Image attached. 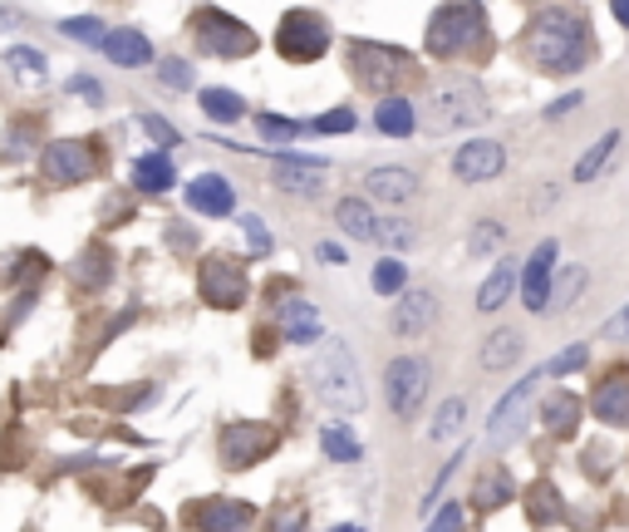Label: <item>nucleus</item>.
I'll return each instance as SVG.
<instances>
[{
	"mask_svg": "<svg viewBox=\"0 0 629 532\" xmlns=\"http://www.w3.org/2000/svg\"><path fill=\"white\" fill-rule=\"evenodd\" d=\"M526 60L541 74H556V79L586 70V60H590L586 10H566V6L536 10L531 26H526Z\"/></svg>",
	"mask_w": 629,
	"mask_h": 532,
	"instance_id": "obj_1",
	"label": "nucleus"
},
{
	"mask_svg": "<svg viewBox=\"0 0 629 532\" xmlns=\"http://www.w3.org/2000/svg\"><path fill=\"white\" fill-rule=\"evenodd\" d=\"M491 114L487 89L473 74H453L443 84L428 89V129L433 133H453V129H473Z\"/></svg>",
	"mask_w": 629,
	"mask_h": 532,
	"instance_id": "obj_2",
	"label": "nucleus"
},
{
	"mask_svg": "<svg viewBox=\"0 0 629 532\" xmlns=\"http://www.w3.org/2000/svg\"><path fill=\"white\" fill-rule=\"evenodd\" d=\"M311 380H315V394L329 404V410H359L364 404V384H359V365L345 350V341H329L325 350L315 355L311 365Z\"/></svg>",
	"mask_w": 629,
	"mask_h": 532,
	"instance_id": "obj_3",
	"label": "nucleus"
},
{
	"mask_svg": "<svg viewBox=\"0 0 629 532\" xmlns=\"http://www.w3.org/2000/svg\"><path fill=\"white\" fill-rule=\"evenodd\" d=\"M349 70L364 89H374L379 99H388V89L414 79V54H404L398 44H374V40H354L349 44Z\"/></svg>",
	"mask_w": 629,
	"mask_h": 532,
	"instance_id": "obj_4",
	"label": "nucleus"
},
{
	"mask_svg": "<svg viewBox=\"0 0 629 532\" xmlns=\"http://www.w3.org/2000/svg\"><path fill=\"white\" fill-rule=\"evenodd\" d=\"M483 6H438L428 20V54L438 60H457L483 40Z\"/></svg>",
	"mask_w": 629,
	"mask_h": 532,
	"instance_id": "obj_5",
	"label": "nucleus"
},
{
	"mask_svg": "<svg viewBox=\"0 0 629 532\" xmlns=\"http://www.w3.org/2000/svg\"><path fill=\"white\" fill-rule=\"evenodd\" d=\"M276 50H281L291 64L319 60V54L329 50V26H325V16H315V10H305V6L285 10L281 26H276Z\"/></svg>",
	"mask_w": 629,
	"mask_h": 532,
	"instance_id": "obj_6",
	"label": "nucleus"
},
{
	"mask_svg": "<svg viewBox=\"0 0 629 532\" xmlns=\"http://www.w3.org/2000/svg\"><path fill=\"white\" fill-rule=\"evenodd\" d=\"M192 36H197V50L216 54V60H242V54L256 50V36H251V26H242L236 16H226V10H197L192 16Z\"/></svg>",
	"mask_w": 629,
	"mask_h": 532,
	"instance_id": "obj_7",
	"label": "nucleus"
},
{
	"mask_svg": "<svg viewBox=\"0 0 629 532\" xmlns=\"http://www.w3.org/2000/svg\"><path fill=\"white\" fill-rule=\"evenodd\" d=\"M428 384H433V365L423 355H398L394 365L384 370V394H388V410L398 419H414L418 404L428 400Z\"/></svg>",
	"mask_w": 629,
	"mask_h": 532,
	"instance_id": "obj_8",
	"label": "nucleus"
},
{
	"mask_svg": "<svg viewBox=\"0 0 629 532\" xmlns=\"http://www.w3.org/2000/svg\"><path fill=\"white\" fill-rule=\"evenodd\" d=\"M99 168H104V158H99L94 139H60V143H50L44 158H40V173L50 178V183H60V188L89 183Z\"/></svg>",
	"mask_w": 629,
	"mask_h": 532,
	"instance_id": "obj_9",
	"label": "nucleus"
},
{
	"mask_svg": "<svg viewBox=\"0 0 629 532\" xmlns=\"http://www.w3.org/2000/svg\"><path fill=\"white\" fill-rule=\"evenodd\" d=\"M197 297L212 305V311H236L246 301V271L232 262V257H207L197 267Z\"/></svg>",
	"mask_w": 629,
	"mask_h": 532,
	"instance_id": "obj_10",
	"label": "nucleus"
},
{
	"mask_svg": "<svg viewBox=\"0 0 629 532\" xmlns=\"http://www.w3.org/2000/svg\"><path fill=\"white\" fill-rule=\"evenodd\" d=\"M276 444H281V434L271 424H232L222 434V463L232 473H242V469H251V463L266 459Z\"/></svg>",
	"mask_w": 629,
	"mask_h": 532,
	"instance_id": "obj_11",
	"label": "nucleus"
},
{
	"mask_svg": "<svg viewBox=\"0 0 629 532\" xmlns=\"http://www.w3.org/2000/svg\"><path fill=\"white\" fill-rule=\"evenodd\" d=\"M536 380H541V375H526L517 390H511L507 400H501L497 410H491V424H487V444H491V449H507L511 439L521 434L526 410H531V394H536Z\"/></svg>",
	"mask_w": 629,
	"mask_h": 532,
	"instance_id": "obj_12",
	"label": "nucleus"
},
{
	"mask_svg": "<svg viewBox=\"0 0 629 532\" xmlns=\"http://www.w3.org/2000/svg\"><path fill=\"white\" fill-rule=\"evenodd\" d=\"M507 168V149L497 139H473L453 153V173L457 183H491V178Z\"/></svg>",
	"mask_w": 629,
	"mask_h": 532,
	"instance_id": "obj_13",
	"label": "nucleus"
},
{
	"mask_svg": "<svg viewBox=\"0 0 629 532\" xmlns=\"http://www.w3.org/2000/svg\"><path fill=\"white\" fill-rule=\"evenodd\" d=\"M251 503H236V498H207V503H192L187 523L197 532H246L251 528Z\"/></svg>",
	"mask_w": 629,
	"mask_h": 532,
	"instance_id": "obj_14",
	"label": "nucleus"
},
{
	"mask_svg": "<svg viewBox=\"0 0 629 532\" xmlns=\"http://www.w3.org/2000/svg\"><path fill=\"white\" fill-rule=\"evenodd\" d=\"M551 281H556V242H541L531 262L521 267V301L526 311H546L551 305Z\"/></svg>",
	"mask_w": 629,
	"mask_h": 532,
	"instance_id": "obj_15",
	"label": "nucleus"
},
{
	"mask_svg": "<svg viewBox=\"0 0 629 532\" xmlns=\"http://www.w3.org/2000/svg\"><path fill=\"white\" fill-rule=\"evenodd\" d=\"M590 414L610 429H625L629 424V370H610L590 394Z\"/></svg>",
	"mask_w": 629,
	"mask_h": 532,
	"instance_id": "obj_16",
	"label": "nucleus"
},
{
	"mask_svg": "<svg viewBox=\"0 0 629 532\" xmlns=\"http://www.w3.org/2000/svg\"><path fill=\"white\" fill-rule=\"evenodd\" d=\"M187 208L197 212V218H226V212L236 208V188L226 183L222 173H197L187 183Z\"/></svg>",
	"mask_w": 629,
	"mask_h": 532,
	"instance_id": "obj_17",
	"label": "nucleus"
},
{
	"mask_svg": "<svg viewBox=\"0 0 629 532\" xmlns=\"http://www.w3.org/2000/svg\"><path fill=\"white\" fill-rule=\"evenodd\" d=\"M433 315H438V297L433 291H423V287H414V291H404L398 297V305H394V335H423L433 325Z\"/></svg>",
	"mask_w": 629,
	"mask_h": 532,
	"instance_id": "obj_18",
	"label": "nucleus"
},
{
	"mask_svg": "<svg viewBox=\"0 0 629 532\" xmlns=\"http://www.w3.org/2000/svg\"><path fill=\"white\" fill-rule=\"evenodd\" d=\"M364 192H369L374 202L404 208V202L418 192V178L408 173V168H369V173H364Z\"/></svg>",
	"mask_w": 629,
	"mask_h": 532,
	"instance_id": "obj_19",
	"label": "nucleus"
},
{
	"mask_svg": "<svg viewBox=\"0 0 629 532\" xmlns=\"http://www.w3.org/2000/svg\"><path fill=\"white\" fill-rule=\"evenodd\" d=\"M276 325H281V335H285L291 345H315V335H319V311H315L311 301L291 297V301L276 305Z\"/></svg>",
	"mask_w": 629,
	"mask_h": 532,
	"instance_id": "obj_20",
	"label": "nucleus"
},
{
	"mask_svg": "<svg viewBox=\"0 0 629 532\" xmlns=\"http://www.w3.org/2000/svg\"><path fill=\"white\" fill-rule=\"evenodd\" d=\"M580 414H586V404H580V394H570V390H551V394H546V404H541V424L551 429L556 439L576 434Z\"/></svg>",
	"mask_w": 629,
	"mask_h": 532,
	"instance_id": "obj_21",
	"label": "nucleus"
},
{
	"mask_svg": "<svg viewBox=\"0 0 629 532\" xmlns=\"http://www.w3.org/2000/svg\"><path fill=\"white\" fill-rule=\"evenodd\" d=\"M104 54L123 70H139V64H153V44H148L143 30H109Z\"/></svg>",
	"mask_w": 629,
	"mask_h": 532,
	"instance_id": "obj_22",
	"label": "nucleus"
},
{
	"mask_svg": "<svg viewBox=\"0 0 629 532\" xmlns=\"http://www.w3.org/2000/svg\"><path fill=\"white\" fill-rule=\"evenodd\" d=\"M325 158L319 163H301V158H281L276 163V188L285 192H295V198H315L319 192V173H325Z\"/></svg>",
	"mask_w": 629,
	"mask_h": 532,
	"instance_id": "obj_23",
	"label": "nucleus"
},
{
	"mask_svg": "<svg viewBox=\"0 0 629 532\" xmlns=\"http://www.w3.org/2000/svg\"><path fill=\"white\" fill-rule=\"evenodd\" d=\"M177 183V168L168 153H143L139 163H133V188L148 192V198H158V192H168Z\"/></svg>",
	"mask_w": 629,
	"mask_h": 532,
	"instance_id": "obj_24",
	"label": "nucleus"
},
{
	"mask_svg": "<svg viewBox=\"0 0 629 532\" xmlns=\"http://www.w3.org/2000/svg\"><path fill=\"white\" fill-rule=\"evenodd\" d=\"M521 331H511V325H501V331H491L487 335V345H483V370H491V375H497V370H511L521 360Z\"/></svg>",
	"mask_w": 629,
	"mask_h": 532,
	"instance_id": "obj_25",
	"label": "nucleus"
},
{
	"mask_svg": "<svg viewBox=\"0 0 629 532\" xmlns=\"http://www.w3.org/2000/svg\"><path fill=\"white\" fill-rule=\"evenodd\" d=\"M374 123H379V133H388V139H408V133L418 129V109L408 104V99L388 94V99H379V109H374Z\"/></svg>",
	"mask_w": 629,
	"mask_h": 532,
	"instance_id": "obj_26",
	"label": "nucleus"
},
{
	"mask_svg": "<svg viewBox=\"0 0 629 532\" xmlns=\"http://www.w3.org/2000/svg\"><path fill=\"white\" fill-rule=\"evenodd\" d=\"M511 493H517L511 473H507V469H487L483 479L473 483V508H483V513H497V508L511 503Z\"/></svg>",
	"mask_w": 629,
	"mask_h": 532,
	"instance_id": "obj_27",
	"label": "nucleus"
},
{
	"mask_svg": "<svg viewBox=\"0 0 629 532\" xmlns=\"http://www.w3.org/2000/svg\"><path fill=\"white\" fill-rule=\"evenodd\" d=\"M517 281H521V267L517 262H497V267H491V277L483 281V291H477V311H501Z\"/></svg>",
	"mask_w": 629,
	"mask_h": 532,
	"instance_id": "obj_28",
	"label": "nucleus"
},
{
	"mask_svg": "<svg viewBox=\"0 0 629 532\" xmlns=\"http://www.w3.org/2000/svg\"><path fill=\"white\" fill-rule=\"evenodd\" d=\"M335 222H339V232L354 237V242H374V232H379V218L369 212V202H364V198H345V202H339Z\"/></svg>",
	"mask_w": 629,
	"mask_h": 532,
	"instance_id": "obj_29",
	"label": "nucleus"
},
{
	"mask_svg": "<svg viewBox=\"0 0 629 532\" xmlns=\"http://www.w3.org/2000/svg\"><path fill=\"white\" fill-rule=\"evenodd\" d=\"M319 449H325V459H335V463H354V459L364 454L359 434H354L345 419H329V424L319 429Z\"/></svg>",
	"mask_w": 629,
	"mask_h": 532,
	"instance_id": "obj_30",
	"label": "nucleus"
},
{
	"mask_svg": "<svg viewBox=\"0 0 629 532\" xmlns=\"http://www.w3.org/2000/svg\"><path fill=\"white\" fill-rule=\"evenodd\" d=\"M197 104H202V114L216 119V123H236V119H246V99L236 94V89H202Z\"/></svg>",
	"mask_w": 629,
	"mask_h": 532,
	"instance_id": "obj_31",
	"label": "nucleus"
},
{
	"mask_svg": "<svg viewBox=\"0 0 629 532\" xmlns=\"http://www.w3.org/2000/svg\"><path fill=\"white\" fill-rule=\"evenodd\" d=\"M615 149H620V133H615V129L605 133V139H595V143H590V153L576 163V183H590V178L600 173L605 163H610V153H615Z\"/></svg>",
	"mask_w": 629,
	"mask_h": 532,
	"instance_id": "obj_32",
	"label": "nucleus"
},
{
	"mask_svg": "<svg viewBox=\"0 0 629 532\" xmlns=\"http://www.w3.org/2000/svg\"><path fill=\"white\" fill-rule=\"evenodd\" d=\"M109 267H113L109 247H89V252L74 262V281H84V287H104V281H109Z\"/></svg>",
	"mask_w": 629,
	"mask_h": 532,
	"instance_id": "obj_33",
	"label": "nucleus"
},
{
	"mask_svg": "<svg viewBox=\"0 0 629 532\" xmlns=\"http://www.w3.org/2000/svg\"><path fill=\"white\" fill-rule=\"evenodd\" d=\"M369 287L379 291V297H398V291L408 287V271H404V262L398 257H384L379 267H374V277H369Z\"/></svg>",
	"mask_w": 629,
	"mask_h": 532,
	"instance_id": "obj_34",
	"label": "nucleus"
},
{
	"mask_svg": "<svg viewBox=\"0 0 629 532\" xmlns=\"http://www.w3.org/2000/svg\"><path fill=\"white\" fill-rule=\"evenodd\" d=\"M463 419H467V400L457 394V400H448V404L438 410V419H433V439H438V444H448V439H457Z\"/></svg>",
	"mask_w": 629,
	"mask_h": 532,
	"instance_id": "obj_35",
	"label": "nucleus"
},
{
	"mask_svg": "<svg viewBox=\"0 0 629 532\" xmlns=\"http://www.w3.org/2000/svg\"><path fill=\"white\" fill-rule=\"evenodd\" d=\"M6 70H16L20 79H44V54L16 44V50H6Z\"/></svg>",
	"mask_w": 629,
	"mask_h": 532,
	"instance_id": "obj_36",
	"label": "nucleus"
},
{
	"mask_svg": "<svg viewBox=\"0 0 629 532\" xmlns=\"http://www.w3.org/2000/svg\"><path fill=\"white\" fill-rule=\"evenodd\" d=\"M580 291H586V267H570L566 277H560L556 287H551V305H546V311H560V305H570V301L580 297Z\"/></svg>",
	"mask_w": 629,
	"mask_h": 532,
	"instance_id": "obj_37",
	"label": "nucleus"
},
{
	"mask_svg": "<svg viewBox=\"0 0 629 532\" xmlns=\"http://www.w3.org/2000/svg\"><path fill=\"white\" fill-rule=\"evenodd\" d=\"M531 518L536 523H556L560 518V493L551 489V483H536L531 489Z\"/></svg>",
	"mask_w": 629,
	"mask_h": 532,
	"instance_id": "obj_38",
	"label": "nucleus"
},
{
	"mask_svg": "<svg viewBox=\"0 0 629 532\" xmlns=\"http://www.w3.org/2000/svg\"><path fill=\"white\" fill-rule=\"evenodd\" d=\"M507 242V228H501V222H477L473 228V257H487V252H497V247Z\"/></svg>",
	"mask_w": 629,
	"mask_h": 532,
	"instance_id": "obj_39",
	"label": "nucleus"
},
{
	"mask_svg": "<svg viewBox=\"0 0 629 532\" xmlns=\"http://www.w3.org/2000/svg\"><path fill=\"white\" fill-rule=\"evenodd\" d=\"M586 360H590V345H566V355H556L541 375H576V370H586Z\"/></svg>",
	"mask_w": 629,
	"mask_h": 532,
	"instance_id": "obj_40",
	"label": "nucleus"
},
{
	"mask_svg": "<svg viewBox=\"0 0 629 532\" xmlns=\"http://www.w3.org/2000/svg\"><path fill=\"white\" fill-rule=\"evenodd\" d=\"M64 36L79 40V44H104V40H109V30L99 26L94 16H84V20H64Z\"/></svg>",
	"mask_w": 629,
	"mask_h": 532,
	"instance_id": "obj_41",
	"label": "nucleus"
},
{
	"mask_svg": "<svg viewBox=\"0 0 629 532\" xmlns=\"http://www.w3.org/2000/svg\"><path fill=\"white\" fill-rule=\"evenodd\" d=\"M374 237H379L384 247H414V228H408L404 218H384V222H379V232H374Z\"/></svg>",
	"mask_w": 629,
	"mask_h": 532,
	"instance_id": "obj_42",
	"label": "nucleus"
},
{
	"mask_svg": "<svg viewBox=\"0 0 629 532\" xmlns=\"http://www.w3.org/2000/svg\"><path fill=\"white\" fill-rule=\"evenodd\" d=\"M158 79H163L168 89H192V70H187V60H158Z\"/></svg>",
	"mask_w": 629,
	"mask_h": 532,
	"instance_id": "obj_43",
	"label": "nucleus"
},
{
	"mask_svg": "<svg viewBox=\"0 0 629 532\" xmlns=\"http://www.w3.org/2000/svg\"><path fill=\"white\" fill-rule=\"evenodd\" d=\"M266 532H305V508H301V503L276 508V518H271Z\"/></svg>",
	"mask_w": 629,
	"mask_h": 532,
	"instance_id": "obj_44",
	"label": "nucleus"
},
{
	"mask_svg": "<svg viewBox=\"0 0 629 532\" xmlns=\"http://www.w3.org/2000/svg\"><path fill=\"white\" fill-rule=\"evenodd\" d=\"M311 129L315 133H349L354 129V109H329V114H319Z\"/></svg>",
	"mask_w": 629,
	"mask_h": 532,
	"instance_id": "obj_45",
	"label": "nucleus"
},
{
	"mask_svg": "<svg viewBox=\"0 0 629 532\" xmlns=\"http://www.w3.org/2000/svg\"><path fill=\"white\" fill-rule=\"evenodd\" d=\"M428 532H463V503H443V513L433 518Z\"/></svg>",
	"mask_w": 629,
	"mask_h": 532,
	"instance_id": "obj_46",
	"label": "nucleus"
},
{
	"mask_svg": "<svg viewBox=\"0 0 629 532\" xmlns=\"http://www.w3.org/2000/svg\"><path fill=\"white\" fill-rule=\"evenodd\" d=\"M256 123H261V133H266V139H295V123H291V119H276V114H261Z\"/></svg>",
	"mask_w": 629,
	"mask_h": 532,
	"instance_id": "obj_47",
	"label": "nucleus"
},
{
	"mask_svg": "<svg viewBox=\"0 0 629 532\" xmlns=\"http://www.w3.org/2000/svg\"><path fill=\"white\" fill-rule=\"evenodd\" d=\"M242 232H246L251 252H266V247H271V237H266V228H261V218H242Z\"/></svg>",
	"mask_w": 629,
	"mask_h": 532,
	"instance_id": "obj_48",
	"label": "nucleus"
},
{
	"mask_svg": "<svg viewBox=\"0 0 629 532\" xmlns=\"http://www.w3.org/2000/svg\"><path fill=\"white\" fill-rule=\"evenodd\" d=\"M605 335H610V341H629V305L620 315H610V321H605Z\"/></svg>",
	"mask_w": 629,
	"mask_h": 532,
	"instance_id": "obj_49",
	"label": "nucleus"
},
{
	"mask_svg": "<svg viewBox=\"0 0 629 532\" xmlns=\"http://www.w3.org/2000/svg\"><path fill=\"white\" fill-rule=\"evenodd\" d=\"M143 129H148V133H153V139H158V143H177V133H173V129H168V123H163V119H153V114H148V119H143Z\"/></svg>",
	"mask_w": 629,
	"mask_h": 532,
	"instance_id": "obj_50",
	"label": "nucleus"
},
{
	"mask_svg": "<svg viewBox=\"0 0 629 532\" xmlns=\"http://www.w3.org/2000/svg\"><path fill=\"white\" fill-rule=\"evenodd\" d=\"M576 104H580V94H566V99H556V104L546 109V119H566V114H570V109H576Z\"/></svg>",
	"mask_w": 629,
	"mask_h": 532,
	"instance_id": "obj_51",
	"label": "nucleus"
},
{
	"mask_svg": "<svg viewBox=\"0 0 629 532\" xmlns=\"http://www.w3.org/2000/svg\"><path fill=\"white\" fill-rule=\"evenodd\" d=\"M74 94H84V99H94V104H99V99H104V89H99L94 79H74Z\"/></svg>",
	"mask_w": 629,
	"mask_h": 532,
	"instance_id": "obj_52",
	"label": "nucleus"
},
{
	"mask_svg": "<svg viewBox=\"0 0 629 532\" xmlns=\"http://www.w3.org/2000/svg\"><path fill=\"white\" fill-rule=\"evenodd\" d=\"M610 16H615V20H620V26H625V30H629V0H615V6H610Z\"/></svg>",
	"mask_w": 629,
	"mask_h": 532,
	"instance_id": "obj_53",
	"label": "nucleus"
},
{
	"mask_svg": "<svg viewBox=\"0 0 629 532\" xmlns=\"http://www.w3.org/2000/svg\"><path fill=\"white\" fill-rule=\"evenodd\" d=\"M329 532H364V528H354V523H335V528H329Z\"/></svg>",
	"mask_w": 629,
	"mask_h": 532,
	"instance_id": "obj_54",
	"label": "nucleus"
}]
</instances>
